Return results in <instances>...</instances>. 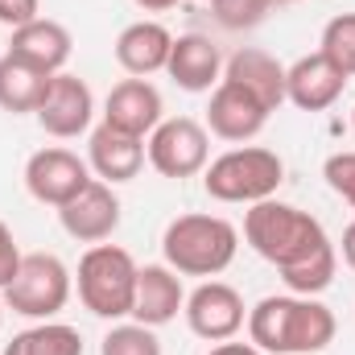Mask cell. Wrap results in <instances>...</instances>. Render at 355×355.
<instances>
[{"mask_svg":"<svg viewBox=\"0 0 355 355\" xmlns=\"http://www.w3.org/2000/svg\"><path fill=\"white\" fill-rule=\"evenodd\" d=\"M145 157L162 178H194L211 162V132L207 124L190 116H166L149 137H145Z\"/></svg>","mask_w":355,"mask_h":355,"instance_id":"obj_7","label":"cell"},{"mask_svg":"<svg viewBox=\"0 0 355 355\" xmlns=\"http://www.w3.org/2000/svg\"><path fill=\"white\" fill-rule=\"evenodd\" d=\"M116 62L132 75V79H149L157 71H166L170 50H174V33L162 21H132L120 29L116 37Z\"/></svg>","mask_w":355,"mask_h":355,"instance_id":"obj_18","label":"cell"},{"mask_svg":"<svg viewBox=\"0 0 355 355\" xmlns=\"http://www.w3.org/2000/svg\"><path fill=\"white\" fill-rule=\"evenodd\" d=\"M145 137H128L112 124H99L91 128V141H87V166L95 170L99 182L107 186H120V182H132L145 166Z\"/></svg>","mask_w":355,"mask_h":355,"instance_id":"obj_15","label":"cell"},{"mask_svg":"<svg viewBox=\"0 0 355 355\" xmlns=\"http://www.w3.org/2000/svg\"><path fill=\"white\" fill-rule=\"evenodd\" d=\"M207 355H265V352L252 347V343H236V339H227V343H215Z\"/></svg>","mask_w":355,"mask_h":355,"instance_id":"obj_30","label":"cell"},{"mask_svg":"<svg viewBox=\"0 0 355 355\" xmlns=\"http://www.w3.org/2000/svg\"><path fill=\"white\" fill-rule=\"evenodd\" d=\"M318 54L335 71H343L347 79H355V12H339V17L327 21L322 42H318Z\"/></svg>","mask_w":355,"mask_h":355,"instance_id":"obj_24","label":"cell"},{"mask_svg":"<svg viewBox=\"0 0 355 355\" xmlns=\"http://www.w3.org/2000/svg\"><path fill=\"white\" fill-rule=\"evenodd\" d=\"M0 355H83V335L67 322H37L21 335H12V343Z\"/></svg>","mask_w":355,"mask_h":355,"instance_id":"obj_22","label":"cell"},{"mask_svg":"<svg viewBox=\"0 0 355 355\" xmlns=\"http://www.w3.org/2000/svg\"><path fill=\"white\" fill-rule=\"evenodd\" d=\"M272 4H297V0H272Z\"/></svg>","mask_w":355,"mask_h":355,"instance_id":"obj_34","label":"cell"},{"mask_svg":"<svg viewBox=\"0 0 355 355\" xmlns=\"http://www.w3.org/2000/svg\"><path fill=\"white\" fill-rule=\"evenodd\" d=\"M352 132H355V112H352Z\"/></svg>","mask_w":355,"mask_h":355,"instance_id":"obj_35","label":"cell"},{"mask_svg":"<svg viewBox=\"0 0 355 355\" xmlns=\"http://www.w3.org/2000/svg\"><path fill=\"white\" fill-rule=\"evenodd\" d=\"M182 314H186L190 335H198V339H207V343H227V339H236V335L244 331V322H248V306H244L240 289L227 285V281H215V277L202 281L194 293H186Z\"/></svg>","mask_w":355,"mask_h":355,"instance_id":"obj_8","label":"cell"},{"mask_svg":"<svg viewBox=\"0 0 355 355\" xmlns=\"http://www.w3.org/2000/svg\"><path fill=\"white\" fill-rule=\"evenodd\" d=\"M240 252V227L223 215H178L162 236V257L178 277H219Z\"/></svg>","mask_w":355,"mask_h":355,"instance_id":"obj_3","label":"cell"},{"mask_svg":"<svg viewBox=\"0 0 355 355\" xmlns=\"http://www.w3.org/2000/svg\"><path fill=\"white\" fill-rule=\"evenodd\" d=\"M54 75H42L37 67L21 62L17 54H0V107L12 112V116H25V112H37L42 95L50 87Z\"/></svg>","mask_w":355,"mask_h":355,"instance_id":"obj_21","label":"cell"},{"mask_svg":"<svg viewBox=\"0 0 355 355\" xmlns=\"http://www.w3.org/2000/svg\"><path fill=\"white\" fill-rule=\"evenodd\" d=\"M71 289H75V272L54 252H25L17 277L0 289V297L12 314L33 318V322H50L67 310Z\"/></svg>","mask_w":355,"mask_h":355,"instance_id":"obj_6","label":"cell"},{"mask_svg":"<svg viewBox=\"0 0 355 355\" xmlns=\"http://www.w3.org/2000/svg\"><path fill=\"white\" fill-rule=\"evenodd\" d=\"M186 306V289H182V277L170 265H141L137 272V297H132V322H145V327H166L174 322Z\"/></svg>","mask_w":355,"mask_h":355,"instance_id":"obj_19","label":"cell"},{"mask_svg":"<svg viewBox=\"0 0 355 355\" xmlns=\"http://www.w3.org/2000/svg\"><path fill=\"white\" fill-rule=\"evenodd\" d=\"M347 87V75L335 71L322 54H302L293 67H285V99L302 112H327Z\"/></svg>","mask_w":355,"mask_h":355,"instance_id":"obj_17","label":"cell"},{"mask_svg":"<svg viewBox=\"0 0 355 355\" xmlns=\"http://www.w3.org/2000/svg\"><path fill=\"white\" fill-rule=\"evenodd\" d=\"M244 240L277 272H285V268H293V265H306L310 257H318L322 248H331L327 227L310 211H302L293 202H281V198L252 202L244 211Z\"/></svg>","mask_w":355,"mask_h":355,"instance_id":"obj_2","label":"cell"},{"mask_svg":"<svg viewBox=\"0 0 355 355\" xmlns=\"http://www.w3.org/2000/svg\"><path fill=\"white\" fill-rule=\"evenodd\" d=\"M137 272L141 265L132 261L128 248L120 244H91L79 261L75 285H79V302L87 306L95 318L120 322L132 318V297H137Z\"/></svg>","mask_w":355,"mask_h":355,"instance_id":"obj_4","label":"cell"},{"mask_svg":"<svg viewBox=\"0 0 355 355\" xmlns=\"http://www.w3.org/2000/svg\"><path fill=\"white\" fill-rule=\"evenodd\" d=\"M21 248H17V236H12V227L0 219V289L17 277V268H21Z\"/></svg>","mask_w":355,"mask_h":355,"instance_id":"obj_28","label":"cell"},{"mask_svg":"<svg viewBox=\"0 0 355 355\" xmlns=\"http://www.w3.org/2000/svg\"><path fill=\"white\" fill-rule=\"evenodd\" d=\"M91 182V166L75 153V149H62V145H46L37 149L29 162H25V190L46 202V207H67L79 190H87Z\"/></svg>","mask_w":355,"mask_h":355,"instance_id":"obj_9","label":"cell"},{"mask_svg":"<svg viewBox=\"0 0 355 355\" xmlns=\"http://www.w3.org/2000/svg\"><path fill=\"white\" fill-rule=\"evenodd\" d=\"M335 268H339V248L331 244V248H322L318 257H310L306 265L285 268V272H281V281H285V289H289V293H297V297H318L322 289H331Z\"/></svg>","mask_w":355,"mask_h":355,"instance_id":"obj_23","label":"cell"},{"mask_svg":"<svg viewBox=\"0 0 355 355\" xmlns=\"http://www.w3.org/2000/svg\"><path fill=\"white\" fill-rule=\"evenodd\" d=\"M58 223L79 244H103L120 227V198H116V190L107 182L95 178L87 190H79L67 207H58Z\"/></svg>","mask_w":355,"mask_h":355,"instance_id":"obj_12","label":"cell"},{"mask_svg":"<svg viewBox=\"0 0 355 355\" xmlns=\"http://www.w3.org/2000/svg\"><path fill=\"white\" fill-rule=\"evenodd\" d=\"M4 310H8V306H4V297H0V327H4Z\"/></svg>","mask_w":355,"mask_h":355,"instance_id":"obj_33","label":"cell"},{"mask_svg":"<svg viewBox=\"0 0 355 355\" xmlns=\"http://www.w3.org/2000/svg\"><path fill=\"white\" fill-rule=\"evenodd\" d=\"M71 50H75V37L54 17H37V21L12 29V37H8V54L37 67L42 75H62L67 62H71Z\"/></svg>","mask_w":355,"mask_h":355,"instance_id":"obj_14","label":"cell"},{"mask_svg":"<svg viewBox=\"0 0 355 355\" xmlns=\"http://www.w3.org/2000/svg\"><path fill=\"white\" fill-rule=\"evenodd\" d=\"M223 79L248 91L252 99H261L268 112H277L285 103V67L257 46H240L227 62H223Z\"/></svg>","mask_w":355,"mask_h":355,"instance_id":"obj_20","label":"cell"},{"mask_svg":"<svg viewBox=\"0 0 355 355\" xmlns=\"http://www.w3.org/2000/svg\"><path fill=\"white\" fill-rule=\"evenodd\" d=\"M37 17H42V0H0V25L4 29H21Z\"/></svg>","mask_w":355,"mask_h":355,"instance_id":"obj_29","label":"cell"},{"mask_svg":"<svg viewBox=\"0 0 355 355\" xmlns=\"http://www.w3.org/2000/svg\"><path fill=\"white\" fill-rule=\"evenodd\" d=\"M285 182V162L265 149V145H240V149H227L219 153L215 162H207L202 170V190L215 198V202H265L281 190Z\"/></svg>","mask_w":355,"mask_h":355,"instance_id":"obj_5","label":"cell"},{"mask_svg":"<svg viewBox=\"0 0 355 355\" xmlns=\"http://www.w3.org/2000/svg\"><path fill=\"white\" fill-rule=\"evenodd\" d=\"M137 8H145V12H166V8H174L178 0H132Z\"/></svg>","mask_w":355,"mask_h":355,"instance_id":"obj_32","label":"cell"},{"mask_svg":"<svg viewBox=\"0 0 355 355\" xmlns=\"http://www.w3.org/2000/svg\"><path fill=\"white\" fill-rule=\"evenodd\" d=\"M322 178L347 207H355V153H331L322 166Z\"/></svg>","mask_w":355,"mask_h":355,"instance_id":"obj_27","label":"cell"},{"mask_svg":"<svg viewBox=\"0 0 355 355\" xmlns=\"http://www.w3.org/2000/svg\"><path fill=\"white\" fill-rule=\"evenodd\" d=\"M99 355H162V339L145 322H116L99 339Z\"/></svg>","mask_w":355,"mask_h":355,"instance_id":"obj_25","label":"cell"},{"mask_svg":"<svg viewBox=\"0 0 355 355\" xmlns=\"http://www.w3.org/2000/svg\"><path fill=\"white\" fill-rule=\"evenodd\" d=\"M33 116H37L42 132H50V137H58V141H75V137L91 132V120H95V95H91L87 79L67 75V71L54 75Z\"/></svg>","mask_w":355,"mask_h":355,"instance_id":"obj_10","label":"cell"},{"mask_svg":"<svg viewBox=\"0 0 355 355\" xmlns=\"http://www.w3.org/2000/svg\"><path fill=\"white\" fill-rule=\"evenodd\" d=\"M166 75L182 91H190V95L215 91L219 79H223V54H219V46L207 33H182V37H174Z\"/></svg>","mask_w":355,"mask_h":355,"instance_id":"obj_16","label":"cell"},{"mask_svg":"<svg viewBox=\"0 0 355 355\" xmlns=\"http://www.w3.org/2000/svg\"><path fill=\"white\" fill-rule=\"evenodd\" d=\"M339 252H343V261L347 268H355V219L343 227V240H339Z\"/></svg>","mask_w":355,"mask_h":355,"instance_id":"obj_31","label":"cell"},{"mask_svg":"<svg viewBox=\"0 0 355 355\" xmlns=\"http://www.w3.org/2000/svg\"><path fill=\"white\" fill-rule=\"evenodd\" d=\"M248 343L265 355H318L335 343V310L318 297L272 293L248 310Z\"/></svg>","mask_w":355,"mask_h":355,"instance_id":"obj_1","label":"cell"},{"mask_svg":"<svg viewBox=\"0 0 355 355\" xmlns=\"http://www.w3.org/2000/svg\"><path fill=\"white\" fill-rule=\"evenodd\" d=\"M268 116L272 112L261 99H252L236 83L219 79V87L211 91V103H207V132L219 137V141H232V145H248L252 137L265 132Z\"/></svg>","mask_w":355,"mask_h":355,"instance_id":"obj_11","label":"cell"},{"mask_svg":"<svg viewBox=\"0 0 355 355\" xmlns=\"http://www.w3.org/2000/svg\"><path fill=\"white\" fill-rule=\"evenodd\" d=\"M268 8H272V0H211V17L223 29H232V33H244V29L265 25Z\"/></svg>","mask_w":355,"mask_h":355,"instance_id":"obj_26","label":"cell"},{"mask_svg":"<svg viewBox=\"0 0 355 355\" xmlns=\"http://www.w3.org/2000/svg\"><path fill=\"white\" fill-rule=\"evenodd\" d=\"M162 120H166V103L149 79H124L103 99V124H112L128 137H149Z\"/></svg>","mask_w":355,"mask_h":355,"instance_id":"obj_13","label":"cell"}]
</instances>
